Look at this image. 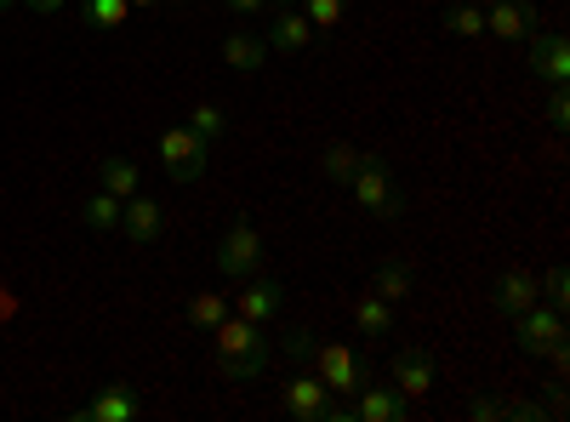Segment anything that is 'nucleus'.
Segmentation results:
<instances>
[{"instance_id":"obj_1","label":"nucleus","mask_w":570,"mask_h":422,"mask_svg":"<svg viewBox=\"0 0 570 422\" xmlns=\"http://www.w3.org/2000/svg\"><path fill=\"white\" fill-rule=\"evenodd\" d=\"M212 337H217V371H223V377H234V383L263 377V365H268V337H263V325H252V320H240V314H228Z\"/></svg>"},{"instance_id":"obj_2","label":"nucleus","mask_w":570,"mask_h":422,"mask_svg":"<svg viewBox=\"0 0 570 422\" xmlns=\"http://www.w3.org/2000/svg\"><path fill=\"white\" fill-rule=\"evenodd\" d=\"M348 189H354V206H365L371 217H405V189H400V177L389 171V160L383 155H371L360 171H354V183H348Z\"/></svg>"},{"instance_id":"obj_3","label":"nucleus","mask_w":570,"mask_h":422,"mask_svg":"<svg viewBox=\"0 0 570 422\" xmlns=\"http://www.w3.org/2000/svg\"><path fill=\"white\" fill-rule=\"evenodd\" d=\"M513 343H519V354H553L564 343V308H553V303L519 308L513 314Z\"/></svg>"},{"instance_id":"obj_4","label":"nucleus","mask_w":570,"mask_h":422,"mask_svg":"<svg viewBox=\"0 0 570 422\" xmlns=\"http://www.w3.org/2000/svg\"><path fill=\"white\" fill-rule=\"evenodd\" d=\"M206 155H212V144H206V137H195L188 126H166L160 131V166H166L171 183H195L206 171Z\"/></svg>"},{"instance_id":"obj_5","label":"nucleus","mask_w":570,"mask_h":422,"mask_svg":"<svg viewBox=\"0 0 570 422\" xmlns=\"http://www.w3.org/2000/svg\"><path fill=\"white\" fill-rule=\"evenodd\" d=\"M217 268H223L228 279H252V274L263 268V234H257L252 223H234L223 241H217Z\"/></svg>"},{"instance_id":"obj_6","label":"nucleus","mask_w":570,"mask_h":422,"mask_svg":"<svg viewBox=\"0 0 570 422\" xmlns=\"http://www.w3.org/2000/svg\"><path fill=\"white\" fill-rule=\"evenodd\" d=\"M314 23L303 18V7H274L268 12V29H263V40H268V52H285V58H303L308 46H314Z\"/></svg>"},{"instance_id":"obj_7","label":"nucleus","mask_w":570,"mask_h":422,"mask_svg":"<svg viewBox=\"0 0 570 422\" xmlns=\"http://www.w3.org/2000/svg\"><path fill=\"white\" fill-rule=\"evenodd\" d=\"M160 228H166V212H160V200H149V195H126V206H120V228L115 234H126L131 246H155L160 241Z\"/></svg>"},{"instance_id":"obj_8","label":"nucleus","mask_w":570,"mask_h":422,"mask_svg":"<svg viewBox=\"0 0 570 422\" xmlns=\"http://www.w3.org/2000/svg\"><path fill=\"white\" fill-rule=\"evenodd\" d=\"M485 35H497V40H531L537 35V7H531V0H491V7H485Z\"/></svg>"},{"instance_id":"obj_9","label":"nucleus","mask_w":570,"mask_h":422,"mask_svg":"<svg viewBox=\"0 0 570 422\" xmlns=\"http://www.w3.org/2000/svg\"><path fill=\"white\" fill-rule=\"evenodd\" d=\"M531 303H542V279L531 268H508L497 286H491V308L497 314H519V308H531Z\"/></svg>"},{"instance_id":"obj_10","label":"nucleus","mask_w":570,"mask_h":422,"mask_svg":"<svg viewBox=\"0 0 570 422\" xmlns=\"http://www.w3.org/2000/svg\"><path fill=\"white\" fill-rule=\"evenodd\" d=\"M75 416H80V422H131V416H137V394H131L126 383H104Z\"/></svg>"},{"instance_id":"obj_11","label":"nucleus","mask_w":570,"mask_h":422,"mask_svg":"<svg viewBox=\"0 0 570 422\" xmlns=\"http://www.w3.org/2000/svg\"><path fill=\"white\" fill-rule=\"evenodd\" d=\"M434 383H440L434 354H422V349H400V360H394V389H400L405 400H422Z\"/></svg>"},{"instance_id":"obj_12","label":"nucleus","mask_w":570,"mask_h":422,"mask_svg":"<svg viewBox=\"0 0 570 422\" xmlns=\"http://www.w3.org/2000/svg\"><path fill=\"white\" fill-rule=\"evenodd\" d=\"M531 75L548 80V86L570 80V46H564V35H531Z\"/></svg>"},{"instance_id":"obj_13","label":"nucleus","mask_w":570,"mask_h":422,"mask_svg":"<svg viewBox=\"0 0 570 422\" xmlns=\"http://www.w3.org/2000/svg\"><path fill=\"white\" fill-rule=\"evenodd\" d=\"M405 416V394L394 383H365L354 394V422H400Z\"/></svg>"},{"instance_id":"obj_14","label":"nucleus","mask_w":570,"mask_h":422,"mask_svg":"<svg viewBox=\"0 0 570 422\" xmlns=\"http://www.w3.org/2000/svg\"><path fill=\"white\" fill-rule=\"evenodd\" d=\"M325 405H331V389L314 377V371H303V377L285 383V411H292L297 422H320V416H325Z\"/></svg>"},{"instance_id":"obj_15","label":"nucleus","mask_w":570,"mask_h":422,"mask_svg":"<svg viewBox=\"0 0 570 422\" xmlns=\"http://www.w3.org/2000/svg\"><path fill=\"white\" fill-rule=\"evenodd\" d=\"M223 63H228L234 75L263 69V63H268V40H263V35H252V29H234V35L223 40Z\"/></svg>"},{"instance_id":"obj_16","label":"nucleus","mask_w":570,"mask_h":422,"mask_svg":"<svg viewBox=\"0 0 570 422\" xmlns=\"http://www.w3.org/2000/svg\"><path fill=\"white\" fill-rule=\"evenodd\" d=\"M279 303H285L279 279H252V286L240 292V320H252V325H268V320L279 314Z\"/></svg>"},{"instance_id":"obj_17","label":"nucleus","mask_w":570,"mask_h":422,"mask_svg":"<svg viewBox=\"0 0 570 422\" xmlns=\"http://www.w3.org/2000/svg\"><path fill=\"white\" fill-rule=\"evenodd\" d=\"M354 325H360L365 337H389V332H394V303L376 297V292L354 297Z\"/></svg>"},{"instance_id":"obj_18","label":"nucleus","mask_w":570,"mask_h":422,"mask_svg":"<svg viewBox=\"0 0 570 422\" xmlns=\"http://www.w3.org/2000/svg\"><path fill=\"white\" fill-rule=\"evenodd\" d=\"M371 160V149H354V144H325V155H320V171L331 177V183H343V189H348V183H354V171Z\"/></svg>"},{"instance_id":"obj_19","label":"nucleus","mask_w":570,"mask_h":422,"mask_svg":"<svg viewBox=\"0 0 570 422\" xmlns=\"http://www.w3.org/2000/svg\"><path fill=\"white\" fill-rule=\"evenodd\" d=\"M120 195H109V189H91L86 200H80V217H86V228L91 234H115L120 228Z\"/></svg>"},{"instance_id":"obj_20","label":"nucleus","mask_w":570,"mask_h":422,"mask_svg":"<svg viewBox=\"0 0 570 422\" xmlns=\"http://www.w3.org/2000/svg\"><path fill=\"white\" fill-rule=\"evenodd\" d=\"M371 292H376V297H389V303H405V297H411V263L389 257L383 268L371 274Z\"/></svg>"},{"instance_id":"obj_21","label":"nucleus","mask_w":570,"mask_h":422,"mask_svg":"<svg viewBox=\"0 0 570 422\" xmlns=\"http://www.w3.org/2000/svg\"><path fill=\"white\" fill-rule=\"evenodd\" d=\"M445 35L480 40L485 35V7H480V0H456V7H445Z\"/></svg>"},{"instance_id":"obj_22","label":"nucleus","mask_w":570,"mask_h":422,"mask_svg":"<svg viewBox=\"0 0 570 422\" xmlns=\"http://www.w3.org/2000/svg\"><path fill=\"white\" fill-rule=\"evenodd\" d=\"M223 320H228V297L223 292H195V303H188V325H195V332H217Z\"/></svg>"},{"instance_id":"obj_23","label":"nucleus","mask_w":570,"mask_h":422,"mask_svg":"<svg viewBox=\"0 0 570 422\" xmlns=\"http://www.w3.org/2000/svg\"><path fill=\"white\" fill-rule=\"evenodd\" d=\"M80 18L91 29H120L131 18V0H80Z\"/></svg>"},{"instance_id":"obj_24","label":"nucleus","mask_w":570,"mask_h":422,"mask_svg":"<svg viewBox=\"0 0 570 422\" xmlns=\"http://www.w3.org/2000/svg\"><path fill=\"white\" fill-rule=\"evenodd\" d=\"M137 183H142V177H137V166H131V160H120V155H109V160H104V183H98V189H109V195H120V200H126V195H137Z\"/></svg>"},{"instance_id":"obj_25","label":"nucleus","mask_w":570,"mask_h":422,"mask_svg":"<svg viewBox=\"0 0 570 422\" xmlns=\"http://www.w3.org/2000/svg\"><path fill=\"white\" fill-rule=\"evenodd\" d=\"M223 109L217 104H195V109H188V131H195V137H206V144H217V137H223Z\"/></svg>"},{"instance_id":"obj_26","label":"nucleus","mask_w":570,"mask_h":422,"mask_svg":"<svg viewBox=\"0 0 570 422\" xmlns=\"http://www.w3.org/2000/svg\"><path fill=\"white\" fill-rule=\"evenodd\" d=\"M303 18H308L314 29H337V23L348 18V0H308Z\"/></svg>"},{"instance_id":"obj_27","label":"nucleus","mask_w":570,"mask_h":422,"mask_svg":"<svg viewBox=\"0 0 570 422\" xmlns=\"http://www.w3.org/2000/svg\"><path fill=\"white\" fill-rule=\"evenodd\" d=\"M542 297H548L553 308H564V303H570V274H564V268H553V274L542 279Z\"/></svg>"},{"instance_id":"obj_28","label":"nucleus","mask_w":570,"mask_h":422,"mask_svg":"<svg viewBox=\"0 0 570 422\" xmlns=\"http://www.w3.org/2000/svg\"><path fill=\"white\" fill-rule=\"evenodd\" d=\"M548 120H553L559 131L570 126V91H564V86H553V98H548Z\"/></svg>"},{"instance_id":"obj_29","label":"nucleus","mask_w":570,"mask_h":422,"mask_svg":"<svg viewBox=\"0 0 570 422\" xmlns=\"http://www.w3.org/2000/svg\"><path fill=\"white\" fill-rule=\"evenodd\" d=\"M223 7H228V12H240V18H257L268 0H223Z\"/></svg>"},{"instance_id":"obj_30","label":"nucleus","mask_w":570,"mask_h":422,"mask_svg":"<svg viewBox=\"0 0 570 422\" xmlns=\"http://www.w3.org/2000/svg\"><path fill=\"white\" fill-rule=\"evenodd\" d=\"M473 416H508V405H497V400H473Z\"/></svg>"},{"instance_id":"obj_31","label":"nucleus","mask_w":570,"mask_h":422,"mask_svg":"<svg viewBox=\"0 0 570 422\" xmlns=\"http://www.w3.org/2000/svg\"><path fill=\"white\" fill-rule=\"evenodd\" d=\"M23 7H35V12H63L69 0H23Z\"/></svg>"},{"instance_id":"obj_32","label":"nucleus","mask_w":570,"mask_h":422,"mask_svg":"<svg viewBox=\"0 0 570 422\" xmlns=\"http://www.w3.org/2000/svg\"><path fill=\"white\" fill-rule=\"evenodd\" d=\"M160 7V0H131V12H155Z\"/></svg>"},{"instance_id":"obj_33","label":"nucleus","mask_w":570,"mask_h":422,"mask_svg":"<svg viewBox=\"0 0 570 422\" xmlns=\"http://www.w3.org/2000/svg\"><path fill=\"white\" fill-rule=\"evenodd\" d=\"M12 7H18V0H0V12H12Z\"/></svg>"},{"instance_id":"obj_34","label":"nucleus","mask_w":570,"mask_h":422,"mask_svg":"<svg viewBox=\"0 0 570 422\" xmlns=\"http://www.w3.org/2000/svg\"><path fill=\"white\" fill-rule=\"evenodd\" d=\"M274 7H292V0H274Z\"/></svg>"},{"instance_id":"obj_35","label":"nucleus","mask_w":570,"mask_h":422,"mask_svg":"<svg viewBox=\"0 0 570 422\" xmlns=\"http://www.w3.org/2000/svg\"><path fill=\"white\" fill-rule=\"evenodd\" d=\"M480 7H491V0H480Z\"/></svg>"}]
</instances>
